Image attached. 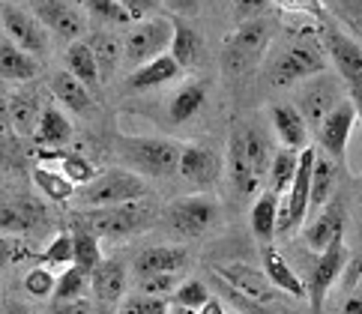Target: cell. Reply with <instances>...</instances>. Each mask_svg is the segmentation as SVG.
Segmentation results:
<instances>
[{"instance_id":"1","label":"cell","mask_w":362,"mask_h":314,"mask_svg":"<svg viewBox=\"0 0 362 314\" xmlns=\"http://www.w3.org/2000/svg\"><path fill=\"white\" fill-rule=\"evenodd\" d=\"M269 138L252 123H237L228 138V180L240 198H252L269 171Z\"/></svg>"},{"instance_id":"2","label":"cell","mask_w":362,"mask_h":314,"mask_svg":"<svg viewBox=\"0 0 362 314\" xmlns=\"http://www.w3.org/2000/svg\"><path fill=\"white\" fill-rule=\"evenodd\" d=\"M317 39L323 45V54L332 63V69L339 72L347 99L354 102L359 126H362V45L354 36H347L335 21H320Z\"/></svg>"},{"instance_id":"3","label":"cell","mask_w":362,"mask_h":314,"mask_svg":"<svg viewBox=\"0 0 362 314\" xmlns=\"http://www.w3.org/2000/svg\"><path fill=\"white\" fill-rule=\"evenodd\" d=\"M117 150L129 168H135L138 177L168 180L180 171V150L183 144L171 138H153V135H120Z\"/></svg>"},{"instance_id":"4","label":"cell","mask_w":362,"mask_h":314,"mask_svg":"<svg viewBox=\"0 0 362 314\" xmlns=\"http://www.w3.org/2000/svg\"><path fill=\"white\" fill-rule=\"evenodd\" d=\"M327 63L329 60H327V54H323L320 39L296 36L279 51L273 60H269L267 81L273 87H291L296 81H308V78L327 72Z\"/></svg>"},{"instance_id":"5","label":"cell","mask_w":362,"mask_h":314,"mask_svg":"<svg viewBox=\"0 0 362 314\" xmlns=\"http://www.w3.org/2000/svg\"><path fill=\"white\" fill-rule=\"evenodd\" d=\"M269 39H273V24L267 18L237 24V30L228 33L225 45H222V72L228 78L249 75L257 66V60L264 57Z\"/></svg>"},{"instance_id":"6","label":"cell","mask_w":362,"mask_h":314,"mask_svg":"<svg viewBox=\"0 0 362 314\" xmlns=\"http://www.w3.org/2000/svg\"><path fill=\"white\" fill-rule=\"evenodd\" d=\"M78 221L87 231H93L99 240H129L156 221V209L147 201H132V204H117V207L87 209Z\"/></svg>"},{"instance_id":"7","label":"cell","mask_w":362,"mask_h":314,"mask_svg":"<svg viewBox=\"0 0 362 314\" xmlns=\"http://www.w3.org/2000/svg\"><path fill=\"white\" fill-rule=\"evenodd\" d=\"M147 186L135 171H102L93 182L81 186V192H75V201L84 209H102V207H117V204H132V201H144Z\"/></svg>"},{"instance_id":"8","label":"cell","mask_w":362,"mask_h":314,"mask_svg":"<svg viewBox=\"0 0 362 314\" xmlns=\"http://www.w3.org/2000/svg\"><path fill=\"white\" fill-rule=\"evenodd\" d=\"M218 219V201L210 194H192V198H177L165 209V225L171 233L183 240L204 237Z\"/></svg>"},{"instance_id":"9","label":"cell","mask_w":362,"mask_h":314,"mask_svg":"<svg viewBox=\"0 0 362 314\" xmlns=\"http://www.w3.org/2000/svg\"><path fill=\"white\" fill-rule=\"evenodd\" d=\"M171 36H174V21L171 18L153 16V18H144V21H135V28L126 33L123 54L129 57L132 66H144V63L168 54Z\"/></svg>"},{"instance_id":"10","label":"cell","mask_w":362,"mask_h":314,"mask_svg":"<svg viewBox=\"0 0 362 314\" xmlns=\"http://www.w3.org/2000/svg\"><path fill=\"white\" fill-rule=\"evenodd\" d=\"M347 257H351V252H347L344 240H335L323 248V252H317L312 269H308V281H305V293H308L305 299L312 303L315 314H320L323 306H327V296L332 291V284L341 279Z\"/></svg>"},{"instance_id":"11","label":"cell","mask_w":362,"mask_h":314,"mask_svg":"<svg viewBox=\"0 0 362 314\" xmlns=\"http://www.w3.org/2000/svg\"><path fill=\"white\" fill-rule=\"evenodd\" d=\"M347 93H344V84L339 75H327L320 72L315 78H308L303 84L300 96H296V111L303 114V120L308 129H317L323 123V117H327L335 105L344 102Z\"/></svg>"},{"instance_id":"12","label":"cell","mask_w":362,"mask_h":314,"mask_svg":"<svg viewBox=\"0 0 362 314\" xmlns=\"http://www.w3.org/2000/svg\"><path fill=\"white\" fill-rule=\"evenodd\" d=\"M0 24H4L6 39H12L21 51H28L33 57L48 54V45H51L48 30L30 9H21L16 4H0Z\"/></svg>"},{"instance_id":"13","label":"cell","mask_w":362,"mask_h":314,"mask_svg":"<svg viewBox=\"0 0 362 314\" xmlns=\"http://www.w3.org/2000/svg\"><path fill=\"white\" fill-rule=\"evenodd\" d=\"M30 12L60 42H78V36L87 30L84 12L72 0H30Z\"/></svg>"},{"instance_id":"14","label":"cell","mask_w":362,"mask_h":314,"mask_svg":"<svg viewBox=\"0 0 362 314\" xmlns=\"http://www.w3.org/2000/svg\"><path fill=\"white\" fill-rule=\"evenodd\" d=\"M213 272L225 287L245 296L252 306H267V303H273V299H279V291L269 284L264 269H255L249 264H216Z\"/></svg>"},{"instance_id":"15","label":"cell","mask_w":362,"mask_h":314,"mask_svg":"<svg viewBox=\"0 0 362 314\" xmlns=\"http://www.w3.org/2000/svg\"><path fill=\"white\" fill-rule=\"evenodd\" d=\"M354 123H359V117H356V108H354L351 99L339 102L327 117H323V123L315 129L317 132V147L323 150V156H329L332 162H344Z\"/></svg>"},{"instance_id":"16","label":"cell","mask_w":362,"mask_h":314,"mask_svg":"<svg viewBox=\"0 0 362 314\" xmlns=\"http://www.w3.org/2000/svg\"><path fill=\"white\" fill-rule=\"evenodd\" d=\"M180 177L195 189H213L222 177V159L206 144H183L180 150Z\"/></svg>"},{"instance_id":"17","label":"cell","mask_w":362,"mask_h":314,"mask_svg":"<svg viewBox=\"0 0 362 314\" xmlns=\"http://www.w3.org/2000/svg\"><path fill=\"white\" fill-rule=\"evenodd\" d=\"M344 228H347V213L341 201H329L327 207H320L317 213L305 221L303 228V243L312 248V252H323L329 243L344 240Z\"/></svg>"},{"instance_id":"18","label":"cell","mask_w":362,"mask_h":314,"mask_svg":"<svg viewBox=\"0 0 362 314\" xmlns=\"http://www.w3.org/2000/svg\"><path fill=\"white\" fill-rule=\"evenodd\" d=\"M45 204L36 198H18L12 204H0V233H30L45 225Z\"/></svg>"},{"instance_id":"19","label":"cell","mask_w":362,"mask_h":314,"mask_svg":"<svg viewBox=\"0 0 362 314\" xmlns=\"http://www.w3.org/2000/svg\"><path fill=\"white\" fill-rule=\"evenodd\" d=\"M269 123H273L281 147H288L293 153H303L308 147V126L293 102H276L269 108Z\"/></svg>"},{"instance_id":"20","label":"cell","mask_w":362,"mask_h":314,"mask_svg":"<svg viewBox=\"0 0 362 314\" xmlns=\"http://www.w3.org/2000/svg\"><path fill=\"white\" fill-rule=\"evenodd\" d=\"M189 264V252L183 245H150L135 257V279L159 276V272H180Z\"/></svg>"},{"instance_id":"21","label":"cell","mask_w":362,"mask_h":314,"mask_svg":"<svg viewBox=\"0 0 362 314\" xmlns=\"http://www.w3.org/2000/svg\"><path fill=\"white\" fill-rule=\"evenodd\" d=\"M40 75V60L28 51H21L12 39L0 36V78L16 84H28Z\"/></svg>"},{"instance_id":"22","label":"cell","mask_w":362,"mask_h":314,"mask_svg":"<svg viewBox=\"0 0 362 314\" xmlns=\"http://www.w3.org/2000/svg\"><path fill=\"white\" fill-rule=\"evenodd\" d=\"M264 276L279 293H288L291 299H305V281L296 276V269L284 260L273 245H264Z\"/></svg>"},{"instance_id":"23","label":"cell","mask_w":362,"mask_h":314,"mask_svg":"<svg viewBox=\"0 0 362 314\" xmlns=\"http://www.w3.org/2000/svg\"><path fill=\"white\" fill-rule=\"evenodd\" d=\"M206 99H210V84L198 81V78H195V81H186L171 96V102H168V117H171V123L195 120V117L206 108Z\"/></svg>"},{"instance_id":"24","label":"cell","mask_w":362,"mask_h":314,"mask_svg":"<svg viewBox=\"0 0 362 314\" xmlns=\"http://www.w3.org/2000/svg\"><path fill=\"white\" fill-rule=\"evenodd\" d=\"M90 287L102 306H114L123 299V291H126V267L120 260H102V264L90 272Z\"/></svg>"},{"instance_id":"25","label":"cell","mask_w":362,"mask_h":314,"mask_svg":"<svg viewBox=\"0 0 362 314\" xmlns=\"http://www.w3.org/2000/svg\"><path fill=\"white\" fill-rule=\"evenodd\" d=\"M171 21H174V36H171V48H168V54L180 63V69L195 66V63L204 57V36L180 16H174Z\"/></svg>"},{"instance_id":"26","label":"cell","mask_w":362,"mask_h":314,"mask_svg":"<svg viewBox=\"0 0 362 314\" xmlns=\"http://www.w3.org/2000/svg\"><path fill=\"white\" fill-rule=\"evenodd\" d=\"M40 114H42V108H40V93H36V90L24 87L9 96V126L16 129L18 135L33 138Z\"/></svg>"},{"instance_id":"27","label":"cell","mask_w":362,"mask_h":314,"mask_svg":"<svg viewBox=\"0 0 362 314\" xmlns=\"http://www.w3.org/2000/svg\"><path fill=\"white\" fill-rule=\"evenodd\" d=\"M48 87H51V93H54V99L63 102V108H69L75 114H87L93 108V93H90L72 72H54Z\"/></svg>"},{"instance_id":"28","label":"cell","mask_w":362,"mask_h":314,"mask_svg":"<svg viewBox=\"0 0 362 314\" xmlns=\"http://www.w3.org/2000/svg\"><path fill=\"white\" fill-rule=\"evenodd\" d=\"M249 225H252V233L264 245H269L276 240V231H279V194L273 192H261L252 204V213H249Z\"/></svg>"},{"instance_id":"29","label":"cell","mask_w":362,"mask_h":314,"mask_svg":"<svg viewBox=\"0 0 362 314\" xmlns=\"http://www.w3.org/2000/svg\"><path fill=\"white\" fill-rule=\"evenodd\" d=\"M69 138H72L69 117L63 114L57 105H45L40 114V123H36L33 141L40 144V147H63V144H69Z\"/></svg>"},{"instance_id":"30","label":"cell","mask_w":362,"mask_h":314,"mask_svg":"<svg viewBox=\"0 0 362 314\" xmlns=\"http://www.w3.org/2000/svg\"><path fill=\"white\" fill-rule=\"evenodd\" d=\"M180 75V63L171 54H162L156 60L144 63V66H135V72L129 75V90H153L162 87L168 81H174Z\"/></svg>"},{"instance_id":"31","label":"cell","mask_w":362,"mask_h":314,"mask_svg":"<svg viewBox=\"0 0 362 314\" xmlns=\"http://www.w3.org/2000/svg\"><path fill=\"white\" fill-rule=\"evenodd\" d=\"M66 72H72L75 78H78L90 93H96V87L102 84V78H99L93 48L87 45V39H78V42L66 45Z\"/></svg>"},{"instance_id":"32","label":"cell","mask_w":362,"mask_h":314,"mask_svg":"<svg viewBox=\"0 0 362 314\" xmlns=\"http://www.w3.org/2000/svg\"><path fill=\"white\" fill-rule=\"evenodd\" d=\"M42 159H54L60 162V174L66 177L72 186H87V182H93L99 177L96 165L84 159L81 153H72V150H40Z\"/></svg>"},{"instance_id":"33","label":"cell","mask_w":362,"mask_h":314,"mask_svg":"<svg viewBox=\"0 0 362 314\" xmlns=\"http://www.w3.org/2000/svg\"><path fill=\"white\" fill-rule=\"evenodd\" d=\"M102 248H99V237L93 231H87L78 219H75L72 225V267L84 269L87 276L93 272L99 264H102Z\"/></svg>"},{"instance_id":"34","label":"cell","mask_w":362,"mask_h":314,"mask_svg":"<svg viewBox=\"0 0 362 314\" xmlns=\"http://www.w3.org/2000/svg\"><path fill=\"white\" fill-rule=\"evenodd\" d=\"M87 45L93 48V57H96V66H99V78H102V81H111V75L117 72L120 57H123L120 39L105 33V30H96V33L87 36Z\"/></svg>"},{"instance_id":"35","label":"cell","mask_w":362,"mask_h":314,"mask_svg":"<svg viewBox=\"0 0 362 314\" xmlns=\"http://www.w3.org/2000/svg\"><path fill=\"white\" fill-rule=\"evenodd\" d=\"M296 165H300V153H293L288 147H279L269 159V171H267V189L273 194H288L291 182L296 177Z\"/></svg>"},{"instance_id":"36","label":"cell","mask_w":362,"mask_h":314,"mask_svg":"<svg viewBox=\"0 0 362 314\" xmlns=\"http://www.w3.org/2000/svg\"><path fill=\"white\" fill-rule=\"evenodd\" d=\"M33 186L40 189V194H45L48 201L54 204H66L75 198V186L63 177L60 171H54V168H45V165H36L33 168Z\"/></svg>"},{"instance_id":"37","label":"cell","mask_w":362,"mask_h":314,"mask_svg":"<svg viewBox=\"0 0 362 314\" xmlns=\"http://www.w3.org/2000/svg\"><path fill=\"white\" fill-rule=\"evenodd\" d=\"M335 192V162L329 156H317L312 168V201H308V213H317L320 207H327Z\"/></svg>"},{"instance_id":"38","label":"cell","mask_w":362,"mask_h":314,"mask_svg":"<svg viewBox=\"0 0 362 314\" xmlns=\"http://www.w3.org/2000/svg\"><path fill=\"white\" fill-rule=\"evenodd\" d=\"M84 12L96 24H105V28H123V24H135L132 16L126 12V6L117 4V0H84Z\"/></svg>"},{"instance_id":"39","label":"cell","mask_w":362,"mask_h":314,"mask_svg":"<svg viewBox=\"0 0 362 314\" xmlns=\"http://www.w3.org/2000/svg\"><path fill=\"white\" fill-rule=\"evenodd\" d=\"M87 284H90V276H87V272L78 269V267H69V269H63V276L57 279L51 299H54V303H69V299H81V296L87 293Z\"/></svg>"},{"instance_id":"40","label":"cell","mask_w":362,"mask_h":314,"mask_svg":"<svg viewBox=\"0 0 362 314\" xmlns=\"http://www.w3.org/2000/svg\"><path fill=\"white\" fill-rule=\"evenodd\" d=\"M42 267H69L72 264V231H60L40 255H36Z\"/></svg>"},{"instance_id":"41","label":"cell","mask_w":362,"mask_h":314,"mask_svg":"<svg viewBox=\"0 0 362 314\" xmlns=\"http://www.w3.org/2000/svg\"><path fill=\"white\" fill-rule=\"evenodd\" d=\"M206 299H210V287L198 279H186V281H180V287L171 293V306H183V308L198 311Z\"/></svg>"},{"instance_id":"42","label":"cell","mask_w":362,"mask_h":314,"mask_svg":"<svg viewBox=\"0 0 362 314\" xmlns=\"http://www.w3.org/2000/svg\"><path fill=\"white\" fill-rule=\"evenodd\" d=\"M135 281H138V293L144 296H171L183 279H180V272H159V276H144Z\"/></svg>"},{"instance_id":"43","label":"cell","mask_w":362,"mask_h":314,"mask_svg":"<svg viewBox=\"0 0 362 314\" xmlns=\"http://www.w3.org/2000/svg\"><path fill=\"white\" fill-rule=\"evenodd\" d=\"M54 284H57V279L51 276V269H45V267H36L24 276V291L36 299H48L54 293Z\"/></svg>"},{"instance_id":"44","label":"cell","mask_w":362,"mask_h":314,"mask_svg":"<svg viewBox=\"0 0 362 314\" xmlns=\"http://www.w3.org/2000/svg\"><path fill=\"white\" fill-rule=\"evenodd\" d=\"M24 257H30L28 243H21L18 237H4V233H0V269L18 264Z\"/></svg>"},{"instance_id":"45","label":"cell","mask_w":362,"mask_h":314,"mask_svg":"<svg viewBox=\"0 0 362 314\" xmlns=\"http://www.w3.org/2000/svg\"><path fill=\"white\" fill-rule=\"evenodd\" d=\"M267 6H269V0H234V21L243 24V21L261 18Z\"/></svg>"},{"instance_id":"46","label":"cell","mask_w":362,"mask_h":314,"mask_svg":"<svg viewBox=\"0 0 362 314\" xmlns=\"http://www.w3.org/2000/svg\"><path fill=\"white\" fill-rule=\"evenodd\" d=\"M339 281H341V291H347V293L356 291V287L362 284V248H359L356 255L347 257V267H344Z\"/></svg>"},{"instance_id":"47","label":"cell","mask_w":362,"mask_h":314,"mask_svg":"<svg viewBox=\"0 0 362 314\" xmlns=\"http://www.w3.org/2000/svg\"><path fill=\"white\" fill-rule=\"evenodd\" d=\"M279 6L288 12H303V16H312L317 21H327V9H323L320 0H279Z\"/></svg>"},{"instance_id":"48","label":"cell","mask_w":362,"mask_h":314,"mask_svg":"<svg viewBox=\"0 0 362 314\" xmlns=\"http://www.w3.org/2000/svg\"><path fill=\"white\" fill-rule=\"evenodd\" d=\"M117 4L126 6V12L132 16V21H144L150 12L159 9V0H117Z\"/></svg>"},{"instance_id":"49","label":"cell","mask_w":362,"mask_h":314,"mask_svg":"<svg viewBox=\"0 0 362 314\" xmlns=\"http://www.w3.org/2000/svg\"><path fill=\"white\" fill-rule=\"evenodd\" d=\"M135 306L141 314H168V299L165 296H144L135 293Z\"/></svg>"},{"instance_id":"50","label":"cell","mask_w":362,"mask_h":314,"mask_svg":"<svg viewBox=\"0 0 362 314\" xmlns=\"http://www.w3.org/2000/svg\"><path fill=\"white\" fill-rule=\"evenodd\" d=\"M51 314H93L90 303L81 296V299H69V303H54L51 306Z\"/></svg>"},{"instance_id":"51","label":"cell","mask_w":362,"mask_h":314,"mask_svg":"<svg viewBox=\"0 0 362 314\" xmlns=\"http://www.w3.org/2000/svg\"><path fill=\"white\" fill-rule=\"evenodd\" d=\"M335 314H362V287H356V291L347 293Z\"/></svg>"},{"instance_id":"52","label":"cell","mask_w":362,"mask_h":314,"mask_svg":"<svg viewBox=\"0 0 362 314\" xmlns=\"http://www.w3.org/2000/svg\"><path fill=\"white\" fill-rule=\"evenodd\" d=\"M162 4H165L168 9H174L177 16L183 18V16H195L198 6H201V0H162Z\"/></svg>"},{"instance_id":"53","label":"cell","mask_w":362,"mask_h":314,"mask_svg":"<svg viewBox=\"0 0 362 314\" xmlns=\"http://www.w3.org/2000/svg\"><path fill=\"white\" fill-rule=\"evenodd\" d=\"M198 314H228V311H225V306H222V299L210 296V299H206V303L198 308Z\"/></svg>"},{"instance_id":"54","label":"cell","mask_w":362,"mask_h":314,"mask_svg":"<svg viewBox=\"0 0 362 314\" xmlns=\"http://www.w3.org/2000/svg\"><path fill=\"white\" fill-rule=\"evenodd\" d=\"M335 4H341V9L351 18H362V0H335Z\"/></svg>"},{"instance_id":"55","label":"cell","mask_w":362,"mask_h":314,"mask_svg":"<svg viewBox=\"0 0 362 314\" xmlns=\"http://www.w3.org/2000/svg\"><path fill=\"white\" fill-rule=\"evenodd\" d=\"M0 314H30V308L28 306H21V303H16V299H9V303L4 306V311Z\"/></svg>"},{"instance_id":"56","label":"cell","mask_w":362,"mask_h":314,"mask_svg":"<svg viewBox=\"0 0 362 314\" xmlns=\"http://www.w3.org/2000/svg\"><path fill=\"white\" fill-rule=\"evenodd\" d=\"M120 314H141V311H138V306H135V296H126V299H123Z\"/></svg>"},{"instance_id":"57","label":"cell","mask_w":362,"mask_h":314,"mask_svg":"<svg viewBox=\"0 0 362 314\" xmlns=\"http://www.w3.org/2000/svg\"><path fill=\"white\" fill-rule=\"evenodd\" d=\"M168 314H198V311H192V308H183V306H171V308H168Z\"/></svg>"},{"instance_id":"58","label":"cell","mask_w":362,"mask_h":314,"mask_svg":"<svg viewBox=\"0 0 362 314\" xmlns=\"http://www.w3.org/2000/svg\"><path fill=\"white\" fill-rule=\"evenodd\" d=\"M93 314H117V311H114V306H99Z\"/></svg>"},{"instance_id":"59","label":"cell","mask_w":362,"mask_h":314,"mask_svg":"<svg viewBox=\"0 0 362 314\" xmlns=\"http://www.w3.org/2000/svg\"><path fill=\"white\" fill-rule=\"evenodd\" d=\"M230 314H237V311H230Z\"/></svg>"},{"instance_id":"60","label":"cell","mask_w":362,"mask_h":314,"mask_svg":"<svg viewBox=\"0 0 362 314\" xmlns=\"http://www.w3.org/2000/svg\"><path fill=\"white\" fill-rule=\"evenodd\" d=\"M359 287H362V284H359Z\"/></svg>"}]
</instances>
